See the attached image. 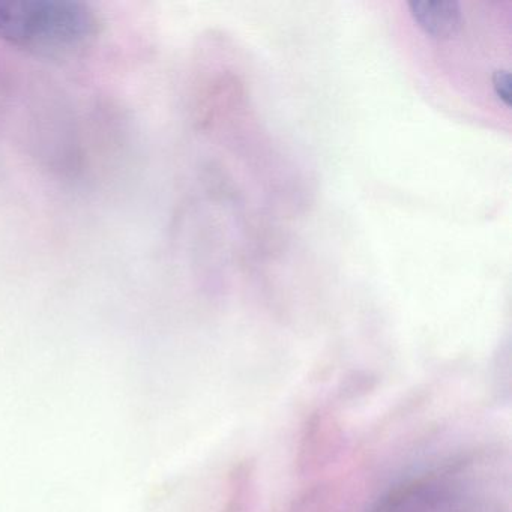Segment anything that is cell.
I'll use <instances>...</instances> for the list:
<instances>
[{"label":"cell","mask_w":512,"mask_h":512,"mask_svg":"<svg viewBox=\"0 0 512 512\" xmlns=\"http://www.w3.org/2000/svg\"><path fill=\"white\" fill-rule=\"evenodd\" d=\"M94 11L73 0H0V40L35 55L65 58L91 46Z\"/></svg>","instance_id":"cell-1"},{"label":"cell","mask_w":512,"mask_h":512,"mask_svg":"<svg viewBox=\"0 0 512 512\" xmlns=\"http://www.w3.org/2000/svg\"><path fill=\"white\" fill-rule=\"evenodd\" d=\"M407 8L418 28L436 40H452L463 28V11L455 0H413Z\"/></svg>","instance_id":"cell-2"},{"label":"cell","mask_w":512,"mask_h":512,"mask_svg":"<svg viewBox=\"0 0 512 512\" xmlns=\"http://www.w3.org/2000/svg\"><path fill=\"white\" fill-rule=\"evenodd\" d=\"M491 83H493L494 95L499 98L500 103H503L506 109H509L511 106V74L509 71H494Z\"/></svg>","instance_id":"cell-3"}]
</instances>
